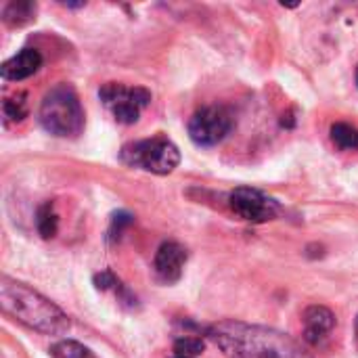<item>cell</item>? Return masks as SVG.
I'll use <instances>...</instances> for the list:
<instances>
[{"instance_id": "6da1fadb", "label": "cell", "mask_w": 358, "mask_h": 358, "mask_svg": "<svg viewBox=\"0 0 358 358\" xmlns=\"http://www.w3.org/2000/svg\"><path fill=\"white\" fill-rule=\"evenodd\" d=\"M208 338L227 358H313L287 334L241 321H220Z\"/></svg>"}, {"instance_id": "7a4b0ae2", "label": "cell", "mask_w": 358, "mask_h": 358, "mask_svg": "<svg viewBox=\"0 0 358 358\" xmlns=\"http://www.w3.org/2000/svg\"><path fill=\"white\" fill-rule=\"evenodd\" d=\"M0 308L6 317L46 336H61L71 325L69 317L57 304L6 275L0 277Z\"/></svg>"}, {"instance_id": "3957f363", "label": "cell", "mask_w": 358, "mask_h": 358, "mask_svg": "<svg viewBox=\"0 0 358 358\" xmlns=\"http://www.w3.org/2000/svg\"><path fill=\"white\" fill-rule=\"evenodd\" d=\"M38 120L42 128L59 138H76L84 130V109L78 92L69 84L50 88L40 105Z\"/></svg>"}, {"instance_id": "277c9868", "label": "cell", "mask_w": 358, "mask_h": 358, "mask_svg": "<svg viewBox=\"0 0 358 358\" xmlns=\"http://www.w3.org/2000/svg\"><path fill=\"white\" fill-rule=\"evenodd\" d=\"M120 162L130 168H138L164 176L178 168L180 151L166 136H153V138H143L124 145L120 151Z\"/></svg>"}, {"instance_id": "5b68a950", "label": "cell", "mask_w": 358, "mask_h": 358, "mask_svg": "<svg viewBox=\"0 0 358 358\" xmlns=\"http://www.w3.org/2000/svg\"><path fill=\"white\" fill-rule=\"evenodd\" d=\"M99 99L111 109L117 124L130 126V124L138 122L141 111L151 103V92L147 88H141V86L128 88L124 84L107 82L101 86Z\"/></svg>"}, {"instance_id": "8992f818", "label": "cell", "mask_w": 358, "mask_h": 358, "mask_svg": "<svg viewBox=\"0 0 358 358\" xmlns=\"http://www.w3.org/2000/svg\"><path fill=\"white\" fill-rule=\"evenodd\" d=\"M233 115L222 105H210L195 111L187 124L189 136L197 147H216L233 130Z\"/></svg>"}, {"instance_id": "52a82bcc", "label": "cell", "mask_w": 358, "mask_h": 358, "mask_svg": "<svg viewBox=\"0 0 358 358\" xmlns=\"http://www.w3.org/2000/svg\"><path fill=\"white\" fill-rule=\"evenodd\" d=\"M229 206L241 220H248L254 224L275 220L281 212L279 203L273 197H268L262 191L252 189V187H239V189L231 191Z\"/></svg>"}, {"instance_id": "ba28073f", "label": "cell", "mask_w": 358, "mask_h": 358, "mask_svg": "<svg viewBox=\"0 0 358 358\" xmlns=\"http://www.w3.org/2000/svg\"><path fill=\"white\" fill-rule=\"evenodd\" d=\"M187 264V250L176 241H166L159 245L153 258V271L162 283H176L182 277V268Z\"/></svg>"}, {"instance_id": "9c48e42d", "label": "cell", "mask_w": 358, "mask_h": 358, "mask_svg": "<svg viewBox=\"0 0 358 358\" xmlns=\"http://www.w3.org/2000/svg\"><path fill=\"white\" fill-rule=\"evenodd\" d=\"M304 321V340L313 346L323 344L329 334L336 327V315L327 308V306H308L302 315Z\"/></svg>"}, {"instance_id": "30bf717a", "label": "cell", "mask_w": 358, "mask_h": 358, "mask_svg": "<svg viewBox=\"0 0 358 358\" xmlns=\"http://www.w3.org/2000/svg\"><path fill=\"white\" fill-rule=\"evenodd\" d=\"M42 67V55L36 48H23L0 65V76L6 82H21Z\"/></svg>"}, {"instance_id": "8fae6325", "label": "cell", "mask_w": 358, "mask_h": 358, "mask_svg": "<svg viewBox=\"0 0 358 358\" xmlns=\"http://www.w3.org/2000/svg\"><path fill=\"white\" fill-rule=\"evenodd\" d=\"M36 13H38V4L36 2L15 0V2H8L2 8V21L6 25H10V27H21V25H27L29 21H34Z\"/></svg>"}, {"instance_id": "7c38bea8", "label": "cell", "mask_w": 358, "mask_h": 358, "mask_svg": "<svg viewBox=\"0 0 358 358\" xmlns=\"http://www.w3.org/2000/svg\"><path fill=\"white\" fill-rule=\"evenodd\" d=\"M36 229L38 235L42 239H52L59 231V216L55 212V203L52 201H44L38 210H36Z\"/></svg>"}, {"instance_id": "4fadbf2b", "label": "cell", "mask_w": 358, "mask_h": 358, "mask_svg": "<svg viewBox=\"0 0 358 358\" xmlns=\"http://www.w3.org/2000/svg\"><path fill=\"white\" fill-rule=\"evenodd\" d=\"M329 136H331V143L342 151H357L358 149V128L346 124V122L334 124L329 130Z\"/></svg>"}, {"instance_id": "5bb4252c", "label": "cell", "mask_w": 358, "mask_h": 358, "mask_svg": "<svg viewBox=\"0 0 358 358\" xmlns=\"http://www.w3.org/2000/svg\"><path fill=\"white\" fill-rule=\"evenodd\" d=\"M50 357L52 358H94V355L80 342L76 340H63L50 346Z\"/></svg>"}, {"instance_id": "9a60e30c", "label": "cell", "mask_w": 358, "mask_h": 358, "mask_svg": "<svg viewBox=\"0 0 358 358\" xmlns=\"http://www.w3.org/2000/svg\"><path fill=\"white\" fill-rule=\"evenodd\" d=\"M206 350V344L201 338H191V336H182L174 342L172 355H182V357L197 358Z\"/></svg>"}, {"instance_id": "2e32d148", "label": "cell", "mask_w": 358, "mask_h": 358, "mask_svg": "<svg viewBox=\"0 0 358 358\" xmlns=\"http://www.w3.org/2000/svg\"><path fill=\"white\" fill-rule=\"evenodd\" d=\"M2 115H4V122L6 124L21 122L27 115L25 101H21V99H4L2 101Z\"/></svg>"}, {"instance_id": "e0dca14e", "label": "cell", "mask_w": 358, "mask_h": 358, "mask_svg": "<svg viewBox=\"0 0 358 358\" xmlns=\"http://www.w3.org/2000/svg\"><path fill=\"white\" fill-rule=\"evenodd\" d=\"M132 222H134V216H132L130 212H117V214H113V216H111V227H109V233H107L109 241H120L122 233H124Z\"/></svg>"}, {"instance_id": "ac0fdd59", "label": "cell", "mask_w": 358, "mask_h": 358, "mask_svg": "<svg viewBox=\"0 0 358 358\" xmlns=\"http://www.w3.org/2000/svg\"><path fill=\"white\" fill-rule=\"evenodd\" d=\"M59 4H61V6H65V8H82L86 2H65V0H61Z\"/></svg>"}, {"instance_id": "d6986e66", "label": "cell", "mask_w": 358, "mask_h": 358, "mask_svg": "<svg viewBox=\"0 0 358 358\" xmlns=\"http://www.w3.org/2000/svg\"><path fill=\"white\" fill-rule=\"evenodd\" d=\"M172 358H193V357H182V355H172Z\"/></svg>"}, {"instance_id": "ffe728a7", "label": "cell", "mask_w": 358, "mask_h": 358, "mask_svg": "<svg viewBox=\"0 0 358 358\" xmlns=\"http://www.w3.org/2000/svg\"><path fill=\"white\" fill-rule=\"evenodd\" d=\"M357 86H358V67H357Z\"/></svg>"}]
</instances>
